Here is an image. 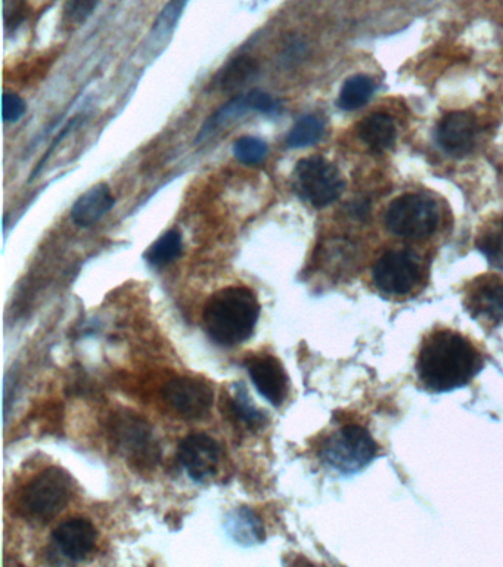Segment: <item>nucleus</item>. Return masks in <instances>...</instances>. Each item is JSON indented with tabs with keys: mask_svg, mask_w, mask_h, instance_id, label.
<instances>
[{
	"mask_svg": "<svg viewBox=\"0 0 503 567\" xmlns=\"http://www.w3.org/2000/svg\"><path fill=\"white\" fill-rule=\"evenodd\" d=\"M483 359L473 343L458 331H431L422 340L416 359V374L425 389L449 392L467 386L478 371Z\"/></svg>",
	"mask_w": 503,
	"mask_h": 567,
	"instance_id": "1",
	"label": "nucleus"
},
{
	"mask_svg": "<svg viewBox=\"0 0 503 567\" xmlns=\"http://www.w3.org/2000/svg\"><path fill=\"white\" fill-rule=\"evenodd\" d=\"M260 303L244 285L216 291L204 306L203 322L208 337L217 345L234 347L247 342L256 330Z\"/></svg>",
	"mask_w": 503,
	"mask_h": 567,
	"instance_id": "2",
	"label": "nucleus"
},
{
	"mask_svg": "<svg viewBox=\"0 0 503 567\" xmlns=\"http://www.w3.org/2000/svg\"><path fill=\"white\" fill-rule=\"evenodd\" d=\"M74 480L61 467H49L33 477L18 498V511L30 522H49L70 504Z\"/></svg>",
	"mask_w": 503,
	"mask_h": 567,
	"instance_id": "3",
	"label": "nucleus"
},
{
	"mask_svg": "<svg viewBox=\"0 0 503 567\" xmlns=\"http://www.w3.org/2000/svg\"><path fill=\"white\" fill-rule=\"evenodd\" d=\"M110 439L127 463L139 469H151L160 460V446L151 424L135 412L120 411L111 417Z\"/></svg>",
	"mask_w": 503,
	"mask_h": 567,
	"instance_id": "4",
	"label": "nucleus"
},
{
	"mask_svg": "<svg viewBox=\"0 0 503 567\" xmlns=\"http://www.w3.org/2000/svg\"><path fill=\"white\" fill-rule=\"evenodd\" d=\"M378 454L377 442L365 427L347 424L326 438L321 458L335 472L356 473L365 469Z\"/></svg>",
	"mask_w": 503,
	"mask_h": 567,
	"instance_id": "5",
	"label": "nucleus"
},
{
	"mask_svg": "<svg viewBox=\"0 0 503 567\" xmlns=\"http://www.w3.org/2000/svg\"><path fill=\"white\" fill-rule=\"evenodd\" d=\"M294 189L301 200L316 209H324L343 194V176L337 166L324 157L301 158L294 169Z\"/></svg>",
	"mask_w": 503,
	"mask_h": 567,
	"instance_id": "6",
	"label": "nucleus"
},
{
	"mask_svg": "<svg viewBox=\"0 0 503 567\" xmlns=\"http://www.w3.org/2000/svg\"><path fill=\"white\" fill-rule=\"evenodd\" d=\"M436 203L418 194H406L388 207L385 226L391 234L406 240H425L439 228Z\"/></svg>",
	"mask_w": 503,
	"mask_h": 567,
	"instance_id": "7",
	"label": "nucleus"
},
{
	"mask_svg": "<svg viewBox=\"0 0 503 567\" xmlns=\"http://www.w3.org/2000/svg\"><path fill=\"white\" fill-rule=\"evenodd\" d=\"M375 287L385 296H408L421 281V262L411 250H390L372 269Z\"/></svg>",
	"mask_w": 503,
	"mask_h": 567,
	"instance_id": "8",
	"label": "nucleus"
},
{
	"mask_svg": "<svg viewBox=\"0 0 503 567\" xmlns=\"http://www.w3.org/2000/svg\"><path fill=\"white\" fill-rule=\"evenodd\" d=\"M163 401L185 420H203L214 404V390L204 378L175 377L161 390Z\"/></svg>",
	"mask_w": 503,
	"mask_h": 567,
	"instance_id": "9",
	"label": "nucleus"
},
{
	"mask_svg": "<svg viewBox=\"0 0 503 567\" xmlns=\"http://www.w3.org/2000/svg\"><path fill=\"white\" fill-rule=\"evenodd\" d=\"M222 448L206 433H194L180 442L178 460L194 482L204 483L216 476Z\"/></svg>",
	"mask_w": 503,
	"mask_h": 567,
	"instance_id": "10",
	"label": "nucleus"
},
{
	"mask_svg": "<svg viewBox=\"0 0 503 567\" xmlns=\"http://www.w3.org/2000/svg\"><path fill=\"white\" fill-rule=\"evenodd\" d=\"M52 541L58 553L71 563L85 562L98 541V529L85 517L64 520L52 532Z\"/></svg>",
	"mask_w": 503,
	"mask_h": 567,
	"instance_id": "11",
	"label": "nucleus"
},
{
	"mask_svg": "<svg viewBox=\"0 0 503 567\" xmlns=\"http://www.w3.org/2000/svg\"><path fill=\"white\" fill-rule=\"evenodd\" d=\"M245 368L257 392L273 407H281L288 395V376L282 362L272 355H257L245 361Z\"/></svg>",
	"mask_w": 503,
	"mask_h": 567,
	"instance_id": "12",
	"label": "nucleus"
},
{
	"mask_svg": "<svg viewBox=\"0 0 503 567\" xmlns=\"http://www.w3.org/2000/svg\"><path fill=\"white\" fill-rule=\"evenodd\" d=\"M467 311L477 321L489 327L503 324V281L498 277H483L471 285L465 297Z\"/></svg>",
	"mask_w": 503,
	"mask_h": 567,
	"instance_id": "13",
	"label": "nucleus"
},
{
	"mask_svg": "<svg viewBox=\"0 0 503 567\" xmlns=\"http://www.w3.org/2000/svg\"><path fill=\"white\" fill-rule=\"evenodd\" d=\"M279 110H281V104H279L278 99L273 98V96L267 94V92L260 91V89H253V91L248 92V94L235 96L228 104L222 105V108L217 110L216 113L207 120L203 129H201L200 138H204V136L219 130L220 127L234 122V120L237 119V117H241L242 114L251 113V111L263 114H275L276 111Z\"/></svg>",
	"mask_w": 503,
	"mask_h": 567,
	"instance_id": "14",
	"label": "nucleus"
},
{
	"mask_svg": "<svg viewBox=\"0 0 503 567\" xmlns=\"http://www.w3.org/2000/svg\"><path fill=\"white\" fill-rule=\"evenodd\" d=\"M477 123L470 113L453 111L443 117L437 127V142L450 156H467L473 151Z\"/></svg>",
	"mask_w": 503,
	"mask_h": 567,
	"instance_id": "15",
	"label": "nucleus"
},
{
	"mask_svg": "<svg viewBox=\"0 0 503 567\" xmlns=\"http://www.w3.org/2000/svg\"><path fill=\"white\" fill-rule=\"evenodd\" d=\"M114 204H116V198L113 192L107 184L101 182L77 198L71 209V219L77 226L89 228L108 215L113 210Z\"/></svg>",
	"mask_w": 503,
	"mask_h": 567,
	"instance_id": "16",
	"label": "nucleus"
},
{
	"mask_svg": "<svg viewBox=\"0 0 503 567\" xmlns=\"http://www.w3.org/2000/svg\"><path fill=\"white\" fill-rule=\"evenodd\" d=\"M225 529L232 541L242 547L262 544L266 539L265 525L256 511L250 507H239L226 516Z\"/></svg>",
	"mask_w": 503,
	"mask_h": 567,
	"instance_id": "17",
	"label": "nucleus"
},
{
	"mask_svg": "<svg viewBox=\"0 0 503 567\" xmlns=\"http://www.w3.org/2000/svg\"><path fill=\"white\" fill-rule=\"evenodd\" d=\"M188 2L189 0H169V3L164 6L163 11L160 12L157 20L154 21V26H152L151 32L148 34L147 45L148 51L151 54H160L164 46H167L169 40L172 39Z\"/></svg>",
	"mask_w": 503,
	"mask_h": 567,
	"instance_id": "18",
	"label": "nucleus"
},
{
	"mask_svg": "<svg viewBox=\"0 0 503 567\" xmlns=\"http://www.w3.org/2000/svg\"><path fill=\"white\" fill-rule=\"evenodd\" d=\"M359 136L372 151L384 153L396 142V125L388 114L374 113L360 123Z\"/></svg>",
	"mask_w": 503,
	"mask_h": 567,
	"instance_id": "19",
	"label": "nucleus"
},
{
	"mask_svg": "<svg viewBox=\"0 0 503 567\" xmlns=\"http://www.w3.org/2000/svg\"><path fill=\"white\" fill-rule=\"evenodd\" d=\"M259 71V64L254 58L238 57L229 61L214 79V88L222 92H234L244 88Z\"/></svg>",
	"mask_w": 503,
	"mask_h": 567,
	"instance_id": "20",
	"label": "nucleus"
},
{
	"mask_svg": "<svg viewBox=\"0 0 503 567\" xmlns=\"http://www.w3.org/2000/svg\"><path fill=\"white\" fill-rule=\"evenodd\" d=\"M375 92V82L365 74H357L346 80L338 96V107L344 111H355L368 104Z\"/></svg>",
	"mask_w": 503,
	"mask_h": 567,
	"instance_id": "21",
	"label": "nucleus"
},
{
	"mask_svg": "<svg viewBox=\"0 0 503 567\" xmlns=\"http://www.w3.org/2000/svg\"><path fill=\"white\" fill-rule=\"evenodd\" d=\"M182 252V234L178 229H170L149 247L145 259L148 260L149 265L161 268L179 259Z\"/></svg>",
	"mask_w": 503,
	"mask_h": 567,
	"instance_id": "22",
	"label": "nucleus"
},
{
	"mask_svg": "<svg viewBox=\"0 0 503 567\" xmlns=\"http://www.w3.org/2000/svg\"><path fill=\"white\" fill-rule=\"evenodd\" d=\"M229 407H231L232 415L244 423L248 429H260L266 424L265 412L257 410L253 399L250 398L242 383L235 384L234 396L229 399Z\"/></svg>",
	"mask_w": 503,
	"mask_h": 567,
	"instance_id": "23",
	"label": "nucleus"
},
{
	"mask_svg": "<svg viewBox=\"0 0 503 567\" xmlns=\"http://www.w3.org/2000/svg\"><path fill=\"white\" fill-rule=\"evenodd\" d=\"M325 133V123L316 114H307L293 126L287 136L288 147L306 148L318 144Z\"/></svg>",
	"mask_w": 503,
	"mask_h": 567,
	"instance_id": "24",
	"label": "nucleus"
},
{
	"mask_svg": "<svg viewBox=\"0 0 503 567\" xmlns=\"http://www.w3.org/2000/svg\"><path fill=\"white\" fill-rule=\"evenodd\" d=\"M232 153L245 166H256L265 161L269 147L263 139L256 136H241L234 142Z\"/></svg>",
	"mask_w": 503,
	"mask_h": 567,
	"instance_id": "25",
	"label": "nucleus"
},
{
	"mask_svg": "<svg viewBox=\"0 0 503 567\" xmlns=\"http://www.w3.org/2000/svg\"><path fill=\"white\" fill-rule=\"evenodd\" d=\"M477 247L487 257L490 265L503 271V221L499 228L484 232L478 238Z\"/></svg>",
	"mask_w": 503,
	"mask_h": 567,
	"instance_id": "26",
	"label": "nucleus"
},
{
	"mask_svg": "<svg viewBox=\"0 0 503 567\" xmlns=\"http://www.w3.org/2000/svg\"><path fill=\"white\" fill-rule=\"evenodd\" d=\"M98 0H67L64 5V21L68 26H80L92 14Z\"/></svg>",
	"mask_w": 503,
	"mask_h": 567,
	"instance_id": "27",
	"label": "nucleus"
},
{
	"mask_svg": "<svg viewBox=\"0 0 503 567\" xmlns=\"http://www.w3.org/2000/svg\"><path fill=\"white\" fill-rule=\"evenodd\" d=\"M26 102L20 95L5 92L2 96V117L5 123H15L26 114Z\"/></svg>",
	"mask_w": 503,
	"mask_h": 567,
	"instance_id": "28",
	"label": "nucleus"
}]
</instances>
